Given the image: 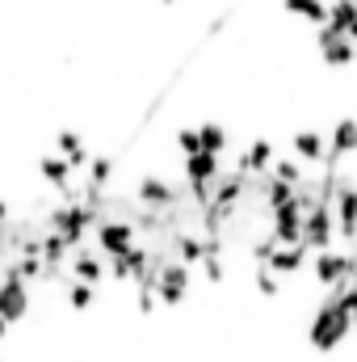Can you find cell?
I'll return each instance as SVG.
<instances>
[{
  "label": "cell",
  "mask_w": 357,
  "mask_h": 362,
  "mask_svg": "<svg viewBox=\"0 0 357 362\" xmlns=\"http://www.w3.org/2000/svg\"><path fill=\"white\" fill-rule=\"evenodd\" d=\"M198 135H202V152H214V156H219V152H223V144H227V135H223V127H219V122H206Z\"/></svg>",
  "instance_id": "obj_14"
},
{
  "label": "cell",
  "mask_w": 357,
  "mask_h": 362,
  "mask_svg": "<svg viewBox=\"0 0 357 362\" xmlns=\"http://www.w3.org/2000/svg\"><path fill=\"white\" fill-rule=\"evenodd\" d=\"M303 240L320 253V249H328V240H332V215L324 211V206H315L307 219H303Z\"/></svg>",
  "instance_id": "obj_4"
},
{
  "label": "cell",
  "mask_w": 357,
  "mask_h": 362,
  "mask_svg": "<svg viewBox=\"0 0 357 362\" xmlns=\"http://www.w3.org/2000/svg\"><path fill=\"white\" fill-rule=\"evenodd\" d=\"M315 51H320V64H328V68L357 64V42L349 34H341L337 25H320L315 30Z\"/></svg>",
  "instance_id": "obj_2"
},
{
  "label": "cell",
  "mask_w": 357,
  "mask_h": 362,
  "mask_svg": "<svg viewBox=\"0 0 357 362\" xmlns=\"http://www.w3.org/2000/svg\"><path fill=\"white\" fill-rule=\"evenodd\" d=\"M349 329H353V316L341 308V299H332V303L320 308V316H315V325H311V341H315L320 350H332Z\"/></svg>",
  "instance_id": "obj_1"
},
{
  "label": "cell",
  "mask_w": 357,
  "mask_h": 362,
  "mask_svg": "<svg viewBox=\"0 0 357 362\" xmlns=\"http://www.w3.org/2000/svg\"><path fill=\"white\" fill-rule=\"evenodd\" d=\"M294 152H298L303 160H315V165H320V156H324V135H320V131H298V135H294Z\"/></svg>",
  "instance_id": "obj_11"
},
{
  "label": "cell",
  "mask_w": 357,
  "mask_h": 362,
  "mask_svg": "<svg viewBox=\"0 0 357 362\" xmlns=\"http://www.w3.org/2000/svg\"><path fill=\"white\" fill-rule=\"evenodd\" d=\"M4 325H8V320H4V316H0V333H4Z\"/></svg>",
  "instance_id": "obj_21"
},
{
  "label": "cell",
  "mask_w": 357,
  "mask_h": 362,
  "mask_svg": "<svg viewBox=\"0 0 357 362\" xmlns=\"http://www.w3.org/2000/svg\"><path fill=\"white\" fill-rule=\"evenodd\" d=\"M76 278L97 282V278H101V262H97V257H76Z\"/></svg>",
  "instance_id": "obj_15"
},
{
  "label": "cell",
  "mask_w": 357,
  "mask_h": 362,
  "mask_svg": "<svg viewBox=\"0 0 357 362\" xmlns=\"http://www.w3.org/2000/svg\"><path fill=\"white\" fill-rule=\"evenodd\" d=\"M181 152H189V156L202 152V135L198 131H181Z\"/></svg>",
  "instance_id": "obj_18"
},
{
  "label": "cell",
  "mask_w": 357,
  "mask_h": 362,
  "mask_svg": "<svg viewBox=\"0 0 357 362\" xmlns=\"http://www.w3.org/2000/svg\"><path fill=\"white\" fill-rule=\"evenodd\" d=\"M315 278H320L324 286H337V282H349V278H353V257H345V253H328V249H320V257H315Z\"/></svg>",
  "instance_id": "obj_3"
},
{
  "label": "cell",
  "mask_w": 357,
  "mask_h": 362,
  "mask_svg": "<svg viewBox=\"0 0 357 362\" xmlns=\"http://www.w3.org/2000/svg\"><path fill=\"white\" fill-rule=\"evenodd\" d=\"M328 25H337L341 34H349L357 42V0H332L328 8Z\"/></svg>",
  "instance_id": "obj_9"
},
{
  "label": "cell",
  "mask_w": 357,
  "mask_h": 362,
  "mask_svg": "<svg viewBox=\"0 0 357 362\" xmlns=\"http://www.w3.org/2000/svg\"><path fill=\"white\" fill-rule=\"evenodd\" d=\"M152 286H156V295L160 299H181L185 295V286H189V270L185 266H169V270H160V274H152Z\"/></svg>",
  "instance_id": "obj_6"
},
{
  "label": "cell",
  "mask_w": 357,
  "mask_h": 362,
  "mask_svg": "<svg viewBox=\"0 0 357 362\" xmlns=\"http://www.w3.org/2000/svg\"><path fill=\"white\" fill-rule=\"evenodd\" d=\"M72 169H76V165H72V160H63V156H47V160H42V177H47V181H59V185L68 181V173H72Z\"/></svg>",
  "instance_id": "obj_13"
},
{
  "label": "cell",
  "mask_w": 357,
  "mask_h": 362,
  "mask_svg": "<svg viewBox=\"0 0 357 362\" xmlns=\"http://www.w3.org/2000/svg\"><path fill=\"white\" fill-rule=\"evenodd\" d=\"M89 299H92L89 282H85V286H72V303H76V308H89Z\"/></svg>",
  "instance_id": "obj_19"
},
{
  "label": "cell",
  "mask_w": 357,
  "mask_h": 362,
  "mask_svg": "<svg viewBox=\"0 0 357 362\" xmlns=\"http://www.w3.org/2000/svg\"><path fill=\"white\" fill-rule=\"evenodd\" d=\"M282 8H286L290 17L307 21L311 30H320V25H328V8H332V0H282Z\"/></svg>",
  "instance_id": "obj_5"
},
{
  "label": "cell",
  "mask_w": 357,
  "mask_h": 362,
  "mask_svg": "<svg viewBox=\"0 0 357 362\" xmlns=\"http://www.w3.org/2000/svg\"><path fill=\"white\" fill-rule=\"evenodd\" d=\"M143 198H147V202H169V185H160V181H143Z\"/></svg>",
  "instance_id": "obj_17"
},
{
  "label": "cell",
  "mask_w": 357,
  "mask_h": 362,
  "mask_svg": "<svg viewBox=\"0 0 357 362\" xmlns=\"http://www.w3.org/2000/svg\"><path fill=\"white\" fill-rule=\"evenodd\" d=\"M357 148V122L353 118H341L337 131H332V156H349Z\"/></svg>",
  "instance_id": "obj_10"
},
{
  "label": "cell",
  "mask_w": 357,
  "mask_h": 362,
  "mask_svg": "<svg viewBox=\"0 0 357 362\" xmlns=\"http://www.w3.org/2000/svg\"><path fill=\"white\" fill-rule=\"evenodd\" d=\"M185 177L193 181V185L214 181L219 177V156H214V152H193V156L185 160Z\"/></svg>",
  "instance_id": "obj_8"
},
{
  "label": "cell",
  "mask_w": 357,
  "mask_h": 362,
  "mask_svg": "<svg viewBox=\"0 0 357 362\" xmlns=\"http://www.w3.org/2000/svg\"><path fill=\"white\" fill-rule=\"evenodd\" d=\"M101 245H105L114 257H122V253L131 249V228H122V223H105V228H101Z\"/></svg>",
  "instance_id": "obj_12"
},
{
  "label": "cell",
  "mask_w": 357,
  "mask_h": 362,
  "mask_svg": "<svg viewBox=\"0 0 357 362\" xmlns=\"http://www.w3.org/2000/svg\"><path fill=\"white\" fill-rule=\"evenodd\" d=\"M341 308H345V312H349V316L357 320V286H349V291L341 295Z\"/></svg>",
  "instance_id": "obj_20"
},
{
  "label": "cell",
  "mask_w": 357,
  "mask_h": 362,
  "mask_svg": "<svg viewBox=\"0 0 357 362\" xmlns=\"http://www.w3.org/2000/svg\"><path fill=\"white\" fill-rule=\"evenodd\" d=\"M273 177L277 181H298V160H273Z\"/></svg>",
  "instance_id": "obj_16"
},
{
  "label": "cell",
  "mask_w": 357,
  "mask_h": 362,
  "mask_svg": "<svg viewBox=\"0 0 357 362\" xmlns=\"http://www.w3.org/2000/svg\"><path fill=\"white\" fill-rule=\"evenodd\" d=\"M21 312H25V282L13 274V278L0 286V316H4V320H17Z\"/></svg>",
  "instance_id": "obj_7"
}]
</instances>
